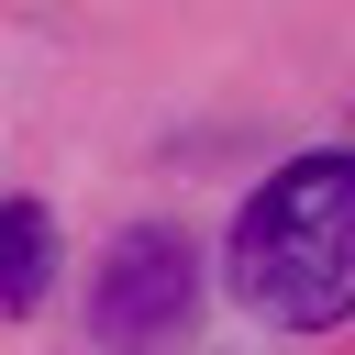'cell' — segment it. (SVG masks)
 <instances>
[{
  "instance_id": "cell-1",
  "label": "cell",
  "mask_w": 355,
  "mask_h": 355,
  "mask_svg": "<svg viewBox=\"0 0 355 355\" xmlns=\"http://www.w3.org/2000/svg\"><path fill=\"white\" fill-rule=\"evenodd\" d=\"M233 300L288 333H333L355 311V166L344 155L277 166L233 211Z\"/></svg>"
},
{
  "instance_id": "cell-2",
  "label": "cell",
  "mask_w": 355,
  "mask_h": 355,
  "mask_svg": "<svg viewBox=\"0 0 355 355\" xmlns=\"http://www.w3.org/2000/svg\"><path fill=\"white\" fill-rule=\"evenodd\" d=\"M189 300H200V255L166 233V222H144V233H122L111 244V266H100V300H89V322L111 333V344H166L178 322H189Z\"/></svg>"
},
{
  "instance_id": "cell-3",
  "label": "cell",
  "mask_w": 355,
  "mask_h": 355,
  "mask_svg": "<svg viewBox=\"0 0 355 355\" xmlns=\"http://www.w3.org/2000/svg\"><path fill=\"white\" fill-rule=\"evenodd\" d=\"M44 277H55V233H44V211H33V200H0V311L44 300Z\"/></svg>"
}]
</instances>
